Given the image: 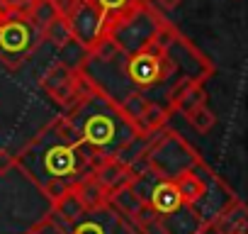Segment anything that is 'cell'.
I'll list each match as a JSON object with an SVG mask.
<instances>
[{
	"label": "cell",
	"mask_w": 248,
	"mask_h": 234,
	"mask_svg": "<svg viewBox=\"0 0 248 234\" xmlns=\"http://www.w3.org/2000/svg\"><path fill=\"white\" fill-rule=\"evenodd\" d=\"M42 44V30L27 15H0V61L8 68H20Z\"/></svg>",
	"instance_id": "cell-8"
},
{
	"label": "cell",
	"mask_w": 248,
	"mask_h": 234,
	"mask_svg": "<svg viewBox=\"0 0 248 234\" xmlns=\"http://www.w3.org/2000/svg\"><path fill=\"white\" fill-rule=\"evenodd\" d=\"M107 205H109V207H112L117 215L127 217V219H134V217L141 212L144 200L139 198V193H137V190L132 188V183H129V185H124V188H119V190L109 193Z\"/></svg>",
	"instance_id": "cell-16"
},
{
	"label": "cell",
	"mask_w": 248,
	"mask_h": 234,
	"mask_svg": "<svg viewBox=\"0 0 248 234\" xmlns=\"http://www.w3.org/2000/svg\"><path fill=\"white\" fill-rule=\"evenodd\" d=\"M56 51H59V61H56V64H61V66H66V68H71V71H83L85 64H88V49L80 47L76 39H68V42H66L63 47H59Z\"/></svg>",
	"instance_id": "cell-18"
},
{
	"label": "cell",
	"mask_w": 248,
	"mask_h": 234,
	"mask_svg": "<svg viewBox=\"0 0 248 234\" xmlns=\"http://www.w3.org/2000/svg\"><path fill=\"white\" fill-rule=\"evenodd\" d=\"M207 105V90H204V83H185L183 88L175 90V95L170 98V112H192L197 107Z\"/></svg>",
	"instance_id": "cell-14"
},
{
	"label": "cell",
	"mask_w": 248,
	"mask_h": 234,
	"mask_svg": "<svg viewBox=\"0 0 248 234\" xmlns=\"http://www.w3.org/2000/svg\"><path fill=\"white\" fill-rule=\"evenodd\" d=\"M93 176H95V181H97L107 193H114V190H119V188H124V185H129V183L137 178L134 168H129L127 164H122L119 159H102V161L95 166Z\"/></svg>",
	"instance_id": "cell-12"
},
{
	"label": "cell",
	"mask_w": 248,
	"mask_h": 234,
	"mask_svg": "<svg viewBox=\"0 0 248 234\" xmlns=\"http://www.w3.org/2000/svg\"><path fill=\"white\" fill-rule=\"evenodd\" d=\"M51 212L66 224V227H73L76 222H80L83 217H85V207H83V202H80V198L76 195V190L71 188V190H66L63 195H59L54 202H51Z\"/></svg>",
	"instance_id": "cell-15"
},
{
	"label": "cell",
	"mask_w": 248,
	"mask_h": 234,
	"mask_svg": "<svg viewBox=\"0 0 248 234\" xmlns=\"http://www.w3.org/2000/svg\"><path fill=\"white\" fill-rule=\"evenodd\" d=\"M42 88L44 93L59 102L63 110H68L78 98H83L90 88H93V81L83 73V71H71L61 64H54L46 68V73L42 76Z\"/></svg>",
	"instance_id": "cell-10"
},
{
	"label": "cell",
	"mask_w": 248,
	"mask_h": 234,
	"mask_svg": "<svg viewBox=\"0 0 248 234\" xmlns=\"http://www.w3.org/2000/svg\"><path fill=\"white\" fill-rule=\"evenodd\" d=\"M93 3L105 13V17L107 20H112L114 15H119V13H124L129 5H134L137 0H93Z\"/></svg>",
	"instance_id": "cell-23"
},
{
	"label": "cell",
	"mask_w": 248,
	"mask_h": 234,
	"mask_svg": "<svg viewBox=\"0 0 248 234\" xmlns=\"http://www.w3.org/2000/svg\"><path fill=\"white\" fill-rule=\"evenodd\" d=\"M49 3H54V5H56V8H61V5H63V3H66V0H49Z\"/></svg>",
	"instance_id": "cell-26"
},
{
	"label": "cell",
	"mask_w": 248,
	"mask_h": 234,
	"mask_svg": "<svg viewBox=\"0 0 248 234\" xmlns=\"http://www.w3.org/2000/svg\"><path fill=\"white\" fill-rule=\"evenodd\" d=\"M63 117L80 144L88 147L100 161L114 159L132 139L139 137L137 127L124 117L119 105L95 85L68 110H63Z\"/></svg>",
	"instance_id": "cell-3"
},
{
	"label": "cell",
	"mask_w": 248,
	"mask_h": 234,
	"mask_svg": "<svg viewBox=\"0 0 248 234\" xmlns=\"http://www.w3.org/2000/svg\"><path fill=\"white\" fill-rule=\"evenodd\" d=\"M73 190H76V195L80 198V202H83V207H85L88 212H95V210L107 207V198H109V193L95 181V176L83 178Z\"/></svg>",
	"instance_id": "cell-17"
},
{
	"label": "cell",
	"mask_w": 248,
	"mask_h": 234,
	"mask_svg": "<svg viewBox=\"0 0 248 234\" xmlns=\"http://www.w3.org/2000/svg\"><path fill=\"white\" fill-rule=\"evenodd\" d=\"M168 25V20L144 0H137L134 5H129L124 13L114 15L107 20V37L117 44V49L127 56L134 54L144 47H149Z\"/></svg>",
	"instance_id": "cell-6"
},
{
	"label": "cell",
	"mask_w": 248,
	"mask_h": 234,
	"mask_svg": "<svg viewBox=\"0 0 248 234\" xmlns=\"http://www.w3.org/2000/svg\"><path fill=\"white\" fill-rule=\"evenodd\" d=\"M214 234H248V210L241 198H236L212 224Z\"/></svg>",
	"instance_id": "cell-13"
},
{
	"label": "cell",
	"mask_w": 248,
	"mask_h": 234,
	"mask_svg": "<svg viewBox=\"0 0 248 234\" xmlns=\"http://www.w3.org/2000/svg\"><path fill=\"white\" fill-rule=\"evenodd\" d=\"M56 15H59V8L54 3H49V0H39V3L34 5V10L30 13V20H34V25L39 30H44Z\"/></svg>",
	"instance_id": "cell-22"
},
{
	"label": "cell",
	"mask_w": 248,
	"mask_h": 234,
	"mask_svg": "<svg viewBox=\"0 0 248 234\" xmlns=\"http://www.w3.org/2000/svg\"><path fill=\"white\" fill-rule=\"evenodd\" d=\"M15 168V154H10L8 149H0V176H5Z\"/></svg>",
	"instance_id": "cell-24"
},
{
	"label": "cell",
	"mask_w": 248,
	"mask_h": 234,
	"mask_svg": "<svg viewBox=\"0 0 248 234\" xmlns=\"http://www.w3.org/2000/svg\"><path fill=\"white\" fill-rule=\"evenodd\" d=\"M68 39H73V37H71V30H68L63 15L59 13V15L42 30V42H49V44H54V49H59V47H63Z\"/></svg>",
	"instance_id": "cell-19"
},
{
	"label": "cell",
	"mask_w": 248,
	"mask_h": 234,
	"mask_svg": "<svg viewBox=\"0 0 248 234\" xmlns=\"http://www.w3.org/2000/svg\"><path fill=\"white\" fill-rule=\"evenodd\" d=\"M68 232V227L54 215V212H49L44 219H39L34 227H30L25 234H66Z\"/></svg>",
	"instance_id": "cell-21"
},
{
	"label": "cell",
	"mask_w": 248,
	"mask_h": 234,
	"mask_svg": "<svg viewBox=\"0 0 248 234\" xmlns=\"http://www.w3.org/2000/svg\"><path fill=\"white\" fill-rule=\"evenodd\" d=\"M187 117V125L190 127H195L197 132H209L214 125H217V115L207 107V105H202V107H197V110H192V112H187L185 115Z\"/></svg>",
	"instance_id": "cell-20"
},
{
	"label": "cell",
	"mask_w": 248,
	"mask_h": 234,
	"mask_svg": "<svg viewBox=\"0 0 248 234\" xmlns=\"http://www.w3.org/2000/svg\"><path fill=\"white\" fill-rule=\"evenodd\" d=\"M132 188L151 207L158 227L166 234H207L209 232L202 217L187 202H183L173 181L158 178L149 168H141L137 178L132 181Z\"/></svg>",
	"instance_id": "cell-4"
},
{
	"label": "cell",
	"mask_w": 248,
	"mask_h": 234,
	"mask_svg": "<svg viewBox=\"0 0 248 234\" xmlns=\"http://www.w3.org/2000/svg\"><path fill=\"white\" fill-rule=\"evenodd\" d=\"M156 3H158L163 10H175V8L183 3V0H156Z\"/></svg>",
	"instance_id": "cell-25"
},
{
	"label": "cell",
	"mask_w": 248,
	"mask_h": 234,
	"mask_svg": "<svg viewBox=\"0 0 248 234\" xmlns=\"http://www.w3.org/2000/svg\"><path fill=\"white\" fill-rule=\"evenodd\" d=\"M59 13L63 15L71 30V37L88 51L107 32V17L93 0H66L59 8Z\"/></svg>",
	"instance_id": "cell-9"
},
{
	"label": "cell",
	"mask_w": 248,
	"mask_h": 234,
	"mask_svg": "<svg viewBox=\"0 0 248 234\" xmlns=\"http://www.w3.org/2000/svg\"><path fill=\"white\" fill-rule=\"evenodd\" d=\"M97 164L100 159L80 144L63 115L44 125L15 154V168L49 202L76 188L83 178L93 176Z\"/></svg>",
	"instance_id": "cell-2"
},
{
	"label": "cell",
	"mask_w": 248,
	"mask_h": 234,
	"mask_svg": "<svg viewBox=\"0 0 248 234\" xmlns=\"http://www.w3.org/2000/svg\"><path fill=\"white\" fill-rule=\"evenodd\" d=\"M200 161H202L200 151L168 125L149 137V147L144 151V168H149L151 173L166 181L178 178L180 173L190 171Z\"/></svg>",
	"instance_id": "cell-7"
},
{
	"label": "cell",
	"mask_w": 248,
	"mask_h": 234,
	"mask_svg": "<svg viewBox=\"0 0 248 234\" xmlns=\"http://www.w3.org/2000/svg\"><path fill=\"white\" fill-rule=\"evenodd\" d=\"M66 234H139L134 222L117 215L109 205L95 212H85L80 222L68 227Z\"/></svg>",
	"instance_id": "cell-11"
},
{
	"label": "cell",
	"mask_w": 248,
	"mask_h": 234,
	"mask_svg": "<svg viewBox=\"0 0 248 234\" xmlns=\"http://www.w3.org/2000/svg\"><path fill=\"white\" fill-rule=\"evenodd\" d=\"M173 185L180 193L183 202H187L202 217V222L207 227L238 198L231 190V185L204 159L197 166H192L190 171H185L178 178H173Z\"/></svg>",
	"instance_id": "cell-5"
},
{
	"label": "cell",
	"mask_w": 248,
	"mask_h": 234,
	"mask_svg": "<svg viewBox=\"0 0 248 234\" xmlns=\"http://www.w3.org/2000/svg\"><path fill=\"white\" fill-rule=\"evenodd\" d=\"M95 66L117 71L119 78L100 88L114 102L122 100L127 93H141L144 98L163 107L170 105V98L185 83H204L214 76L212 59L204 51H200L170 22L149 47L127 56L122 54L112 64H95Z\"/></svg>",
	"instance_id": "cell-1"
},
{
	"label": "cell",
	"mask_w": 248,
	"mask_h": 234,
	"mask_svg": "<svg viewBox=\"0 0 248 234\" xmlns=\"http://www.w3.org/2000/svg\"><path fill=\"white\" fill-rule=\"evenodd\" d=\"M144 3H151V0H144Z\"/></svg>",
	"instance_id": "cell-27"
}]
</instances>
